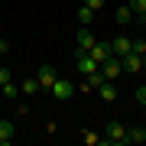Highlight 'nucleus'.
<instances>
[{"instance_id": "nucleus-3", "label": "nucleus", "mask_w": 146, "mask_h": 146, "mask_svg": "<svg viewBox=\"0 0 146 146\" xmlns=\"http://www.w3.org/2000/svg\"><path fill=\"white\" fill-rule=\"evenodd\" d=\"M36 78H39V88H42V91H52V84L58 81V72H55L52 65H39Z\"/></svg>"}, {"instance_id": "nucleus-19", "label": "nucleus", "mask_w": 146, "mask_h": 146, "mask_svg": "<svg viewBox=\"0 0 146 146\" xmlns=\"http://www.w3.org/2000/svg\"><path fill=\"white\" fill-rule=\"evenodd\" d=\"M130 52L143 58V55H146V39H133V42H130Z\"/></svg>"}, {"instance_id": "nucleus-5", "label": "nucleus", "mask_w": 146, "mask_h": 146, "mask_svg": "<svg viewBox=\"0 0 146 146\" xmlns=\"http://www.w3.org/2000/svg\"><path fill=\"white\" fill-rule=\"evenodd\" d=\"M120 68H123V75H136V72H143V58L127 52V55H120Z\"/></svg>"}, {"instance_id": "nucleus-17", "label": "nucleus", "mask_w": 146, "mask_h": 146, "mask_svg": "<svg viewBox=\"0 0 146 146\" xmlns=\"http://www.w3.org/2000/svg\"><path fill=\"white\" fill-rule=\"evenodd\" d=\"M0 91H3V98H7V101H16V98H20V84H13V81L0 84Z\"/></svg>"}, {"instance_id": "nucleus-7", "label": "nucleus", "mask_w": 146, "mask_h": 146, "mask_svg": "<svg viewBox=\"0 0 146 146\" xmlns=\"http://www.w3.org/2000/svg\"><path fill=\"white\" fill-rule=\"evenodd\" d=\"M94 42H98V39H94V33H91L88 26H81V29H78V46H75V52H91Z\"/></svg>"}, {"instance_id": "nucleus-8", "label": "nucleus", "mask_w": 146, "mask_h": 146, "mask_svg": "<svg viewBox=\"0 0 146 146\" xmlns=\"http://www.w3.org/2000/svg\"><path fill=\"white\" fill-rule=\"evenodd\" d=\"M75 55H78L75 62H78V72H81V75H91V72H98V68H101V65L88 55V52H75Z\"/></svg>"}, {"instance_id": "nucleus-18", "label": "nucleus", "mask_w": 146, "mask_h": 146, "mask_svg": "<svg viewBox=\"0 0 146 146\" xmlns=\"http://www.w3.org/2000/svg\"><path fill=\"white\" fill-rule=\"evenodd\" d=\"M91 20H94V10H91V7H78V23H81V26H91Z\"/></svg>"}, {"instance_id": "nucleus-2", "label": "nucleus", "mask_w": 146, "mask_h": 146, "mask_svg": "<svg viewBox=\"0 0 146 146\" xmlns=\"http://www.w3.org/2000/svg\"><path fill=\"white\" fill-rule=\"evenodd\" d=\"M75 88H78L75 81H68V78H58V81L52 84V91H49V94H52L55 101H62V104H65V101H72V98H75Z\"/></svg>"}, {"instance_id": "nucleus-14", "label": "nucleus", "mask_w": 146, "mask_h": 146, "mask_svg": "<svg viewBox=\"0 0 146 146\" xmlns=\"http://www.w3.org/2000/svg\"><path fill=\"white\" fill-rule=\"evenodd\" d=\"M127 143H146V127H127Z\"/></svg>"}, {"instance_id": "nucleus-6", "label": "nucleus", "mask_w": 146, "mask_h": 146, "mask_svg": "<svg viewBox=\"0 0 146 146\" xmlns=\"http://www.w3.org/2000/svg\"><path fill=\"white\" fill-rule=\"evenodd\" d=\"M88 55H91L94 62L101 65V62H107V58L114 55V52H110V42H101V39H98V42H94V46H91V52H88Z\"/></svg>"}, {"instance_id": "nucleus-1", "label": "nucleus", "mask_w": 146, "mask_h": 146, "mask_svg": "<svg viewBox=\"0 0 146 146\" xmlns=\"http://www.w3.org/2000/svg\"><path fill=\"white\" fill-rule=\"evenodd\" d=\"M104 143L107 146H127V127L120 120H110L104 127Z\"/></svg>"}, {"instance_id": "nucleus-21", "label": "nucleus", "mask_w": 146, "mask_h": 146, "mask_svg": "<svg viewBox=\"0 0 146 146\" xmlns=\"http://www.w3.org/2000/svg\"><path fill=\"white\" fill-rule=\"evenodd\" d=\"M136 104L146 107V84H140V88H136Z\"/></svg>"}, {"instance_id": "nucleus-10", "label": "nucleus", "mask_w": 146, "mask_h": 146, "mask_svg": "<svg viewBox=\"0 0 146 146\" xmlns=\"http://www.w3.org/2000/svg\"><path fill=\"white\" fill-rule=\"evenodd\" d=\"M130 42H133L130 36H114V39H110V52H114L117 58L127 55V52H130Z\"/></svg>"}, {"instance_id": "nucleus-15", "label": "nucleus", "mask_w": 146, "mask_h": 146, "mask_svg": "<svg viewBox=\"0 0 146 146\" xmlns=\"http://www.w3.org/2000/svg\"><path fill=\"white\" fill-rule=\"evenodd\" d=\"M78 136H81V143H84V146H101V143H104V136L94 133V130H81Z\"/></svg>"}, {"instance_id": "nucleus-13", "label": "nucleus", "mask_w": 146, "mask_h": 146, "mask_svg": "<svg viewBox=\"0 0 146 146\" xmlns=\"http://www.w3.org/2000/svg\"><path fill=\"white\" fill-rule=\"evenodd\" d=\"M133 10H130V3H127V7H117V13H114V20H117V26H127V23H130L133 20Z\"/></svg>"}, {"instance_id": "nucleus-22", "label": "nucleus", "mask_w": 146, "mask_h": 146, "mask_svg": "<svg viewBox=\"0 0 146 146\" xmlns=\"http://www.w3.org/2000/svg\"><path fill=\"white\" fill-rule=\"evenodd\" d=\"M84 7H91V10H94V13H98V10H101V7H104V0H84Z\"/></svg>"}, {"instance_id": "nucleus-12", "label": "nucleus", "mask_w": 146, "mask_h": 146, "mask_svg": "<svg viewBox=\"0 0 146 146\" xmlns=\"http://www.w3.org/2000/svg\"><path fill=\"white\" fill-rule=\"evenodd\" d=\"M104 81V75H101V68L98 72H91V75H84V84H78L81 91H98V84Z\"/></svg>"}, {"instance_id": "nucleus-25", "label": "nucleus", "mask_w": 146, "mask_h": 146, "mask_svg": "<svg viewBox=\"0 0 146 146\" xmlns=\"http://www.w3.org/2000/svg\"><path fill=\"white\" fill-rule=\"evenodd\" d=\"M136 16H140V26H146V13H136Z\"/></svg>"}, {"instance_id": "nucleus-26", "label": "nucleus", "mask_w": 146, "mask_h": 146, "mask_svg": "<svg viewBox=\"0 0 146 146\" xmlns=\"http://www.w3.org/2000/svg\"><path fill=\"white\" fill-rule=\"evenodd\" d=\"M143 68H146V55H143Z\"/></svg>"}, {"instance_id": "nucleus-24", "label": "nucleus", "mask_w": 146, "mask_h": 146, "mask_svg": "<svg viewBox=\"0 0 146 146\" xmlns=\"http://www.w3.org/2000/svg\"><path fill=\"white\" fill-rule=\"evenodd\" d=\"M7 52H10V42H7V39H0V55H7Z\"/></svg>"}, {"instance_id": "nucleus-20", "label": "nucleus", "mask_w": 146, "mask_h": 146, "mask_svg": "<svg viewBox=\"0 0 146 146\" xmlns=\"http://www.w3.org/2000/svg\"><path fill=\"white\" fill-rule=\"evenodd\" d=\"M130 10L133 13H146V0H130Z\"/></svg>"}, {"instance_id": "nucleus-16", "label": "nucleus", "mask_w": 146, "mask_h": 146, "mask_svg": "<svg viewBox=\"0 0 146 146\" xmlns=\"http://www.w3.org/2000/svg\"><path fill=\"white\" fill-rule=\"evenodd\" d=\"M42 88H39V78H26L20 84V94H26V98H33V94H39Z\"/></svg>"}, {"instance_id": "nucleus-9", "label": "nucleus", "mask_w": 146, "mask_h": 146, "mask_svg": "<svg viewBox=\"0 0 146 146\" xmlns=\"http://www.w3.org/2000/svg\"><path fill=\"white\" fill-rule=\"evenodd\" d=\"M16 140V127L13 120H0V146H10Z\"/></svg>"}, {"instance_id": "nucleus-23", "label": "nucleus", "mask_w": 146, "mask_h": 146, "mask_svg": "<svg viewBox=\"0 0 146 146\" xmlns=\"http://www.w3.org/2000/svg\"><path fill=\"white\" fill-rule=\"evenodd\" d=\"M7 81H13V75H10V68H0V84H7Z\"/></svg>"}, {"instance_id": "nucleus-11", "label": "nucleus", "mask_w": 146, "mask_h": 146, "mask_svg": "<svg viewBox=\"0 0 146 146\" xmlns=\"http://www.w3.org/2000/svg\"><path fill=\"white\" fill-rule=\"evenodd\" d=\"M98 98L104 101V104H114V101H117V88H114V81H101V84H98Z\"/></svg>"}, {"instance_id": "nucleus-4", "label": "nucleus", "mask_w": 146, "mask_h": 146, "mask_svg": "<svg viewBox=\"0 0 146 146\" xmlns=\"http://www.w3.org/2000/svg\"><path fill=\"white\" fill-rule=\"evenodd\" d=\"M101 75H104V81H117L120 75H123V68H120V58L110 55L107 62H101Z\"/></svg>"}]
</instances>
